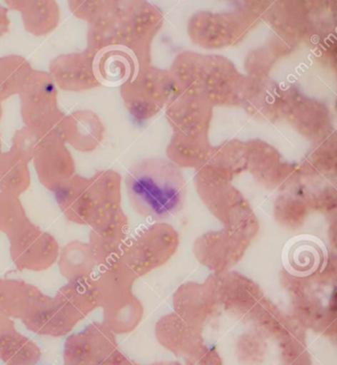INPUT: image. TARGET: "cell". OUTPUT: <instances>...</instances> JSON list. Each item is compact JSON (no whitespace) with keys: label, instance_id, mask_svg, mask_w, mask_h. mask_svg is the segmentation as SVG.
I'll return each mask as SVG.
<instances>
[{"label":"cell","instance_id":"6da1fadb","mask_svg":"<svg viewBox=\"0 0 337 365\" xmlns=\"http://www.w3.org/2000/svg\"><path fill=\"white\" fill-rule=\"evenodd\" d=\"M125 185L134 210L154 220L177 215L186 199L183 173L166 158H146L134 164L126 174Z\"/></svg>","mask_w":337,"mask_h":365},{"label":"cell","instance_id":"7a4b0ae2","mask_svg":"<svg viewBox=\"0 0 337 365\" xmlns=\"http://www.w3.org/2000/svg\"><path fill=\"white\" fill-rule=\"evenodd\" d=\"M171 73L180 91L205 98L213 107H241L246 76L226 56L183 51Z\"/></svg>","mask_w":337,"mask_h":365},{"label":"cell","instance_id":"3957f363","mask_svg":"<svg viewBox=\"0 0 337 365\" xmlns=\"http://www.w3.org/2000/svg\"><path fill=\"white\" fill-rule=\"evenodd\" d=\"M125 107L139 123L159 114L180 90L171 71L148 66L120 87Z\"/></svg>","mask_w":337,"mask_h":365},{"label":"cell","instance_id":"277c9868","mask_svg":"<svg viewBox=\"0 0 337 365\" xmlns=\"http://www.w3.org/2000/svg\"><path fill=\"white\" fill-rule=\"evenodd\" d=\"M177 245L176 231L166 223H158L126 239L120 259L139 277L166 263Z\"/></svg>","mask_w":337,"mask_h":365},{"label":"cell","instance_id":"5b68a950","mask_svg":"<svg viewBox=\"0 0 337 365\" xmlns=\"http://www.w3.org/2000/svg\"><path fill=\"white\" fill-rule=\"evenodd\" d=\"M26 128L39 133L56 128L64 114L58 106V90L49 73L34 71L19 93Z\"/></svg>","mask_w":337,"mask_h":365},{"label":"cell","instance_id":"8992f818","mask_svg":"<svg viewBox=\"0 0 337 365\" xmlns=\"http://www.w3.org/2000/svg\"><path fill=\"white\" fill-rule=\"evenodd\" d=\"M94 53V73L99 86H124L151 63V45L146 43L118 42Z\"/></svg>","mask_w":337,"mask_h":365},{"label":"cell","instance_id":"52a82bcc","mask_svg":"<svg viewBox=\"0 0 337 365\" xmlns=\"http://www.w3.org/2000/svg\"><path fill=\"white\" fill-rule=\"evenodd\" d=\"M256 24L243 13L200 11L188 23V34L193 43L205 48H222L243 40Z\"/></svg>","mask_w":337,"mask_h":365},{"label":"cell","instance_id":"ba28073f","mask_svg":"<svg viewBox=\"0 0 337 365\" xmlns=\"http://www.w3.org/2000/svg\"><path fill=\"white\" fill-rule=\"evenodd\" d=\"M10 256L16 268L40 272L56 263L59 244L50 233L31 221L9 237Z\"/></svg>","mask_w":337,"mask_h":365},{"label":"cell","instance_id":"9c48e42d","mask_svg":"<svg viewBox=\"0 0 337 365\" xmlns=\"http://www.w3.org/2000/svg\"><path fill=\"white\" fill-rule=\"evenodd\" d=\"M32 160L39 181L51 192H55L76 175L73 155L58 135L56 128L44 133Z\"/></svg>","mask_w":337,"mask_h":365},{"label":"cell","instance_id":"30bf717a","mask_svg":"<svg viewBox=\"0 0 337 365\" xmlns=\"http://www.w3.org/2000/svg\"><path fill=\"white\" fill-rule=\"evenodd\" d=\"M283 120H287L303 138L313 141L325 138L333 130L328 106L305 96L295 86L284 89Z\"/></svg>","mask_w":337,"mask_h":365},{"label":"cell","instance_id":"8fae6325","mask_svg":"<svg viewBox=\"0 0 337 365\" xmlns=\"http://www.w3.org/2000/svg\"><path fill=\"white\" fill-rule=\"evenodd\" d=\"M163 25V12L156 5L146 1H119L114 20L116 43L151 45Z\"/></svg>","mask_w":337,"mask_h":365},{"label":"cell","instance_id":"7c38bea8","mask_svg":"<svg viewBox=\"0 0 337 365\" xmlns=\"http://www.w3.org/2000/svg\"><path fill=\"white\" fill-rule=\"evenodd\" d=\"M248 169L246 143L228 140L211 148L204 163L196 169L195 184L197 187L222 186L231 184L236 175Z\"/></svg>","mask_w":337,"mask_h":365},{"label":"cell","instance_id":"4fadbf2b","mask_svg":"<svg viewBox=\"0 0 337 365\" xmlns=\"http://www.w3.org/2000/svg\"><path fill=\"white\" fill-rule=\"evenodd\" d=\"M115 349L113 333L103 323H91L68 336L64 346V365H99Z\"/></svg>","mask_w":337,"mask_h":365},{"label":"cell","instance_id":"5bb4252c","mask_svg":"<svg viewBox=\"0 0 337 365\" xmlns=\"http://www.w3.org/2000/svg\"><path fill=\"white\" fill-rule=\"evenodd\" d=\"M248 169L254 178L266 186H286L300 178V166L282 162L281 154L261 140L246 143Z\"/></svg>","mask_w":337,"mask_h":365},{"label":"cell","instance_id":"9a60e30c","mask_svg":"<svg viewBox=\"0 0 337 365\" xmlns=\"http://www.w3.org/2000/svg\"><path fill=\"white\" fill-rule=\"evenodd\" d=\"M90 227L89 245L97 264L120 259L128 232V218L122 208L103 213Z\"/></svg>","mask_w":337,"mask_h":365},{"label":"cell","instance_id":"2e32d148","mask_svg":"<svg viewBox=\"0 0 337 365\" xmlns=\"http://www.w3.org/2000/svg\"><path fill=\"white\" fill-rule=\"evenodd\" d=\"M213 109L205 98L180 91L167 105L166 117L173 133L209 135Z\"/></svg>","mask_w":337,"mask_h":365},{"label":"cell","instance_id":"e0dca14e","mask_svg":"<svg viewBox=\"0 0 337 365\" xmlns=\"http://www.w3.org/2000/svg\"><path fill=\"white\" fill-rule=\"evenodd\" d=\"M56 204L66 220L76 225H89L100 217V210L89 178L74 175L56 190Z\"/></svg>","mask_w":337,"mask_h":365},{"label":"cell","instance_id":"ac0fdd59","mask_svg":"<svg viewBox=\"0 0 337 365\" xmlns=\"http://www.w3.org/2000/svg\"><path fill=\"white\" fill-rule=\"evenodd\" d=\"M94 53H68L54 58L49 66V74L59 88L69 92H81L99 87L94 68Z\"/></svg>","mask_w":337,"mask_h":365},{"label":"cell","instance_id":"d6986e66","mask_svg":"<svg viewBox=\"0 0 337 365\" xmlns=\"http://www.w3.org/2000/svg\"><path fill=\"white\" fill-rule=\"evenodd\" d=\"M241 108L257 120H282L284 89L269 77L254 78L246 76Z\"/></svg>","mask_w":337,"mask_h":365},{"label":"cell","instance_id":"ffe728a7","mask_svg":"<svg viewBox=\"0 0 337 365\" xmlns=\"http://www.w3.org/2000/svg\"><path fill=\"white\" fill-rule=\"evenodd\" d=\"M56 132L66 145L89 153L99 148L104 138V125L91 110H76L64 115L56 125Z\"/></svg>","mask_w":337,"mask_h":365},{"label":"cell","instance_id":"44dd1931","mask_svg":"<svg viewBox=\"0 0 337 365\" xmlns=\"http://www.w3.org/2000/svg\"><path fill=\"white\" fill-rule=\"evenodd\" d=\"M22 321L33 333L56 338L68 335L79 320L56 297L43 295L32 312Z\"/></svg>","mask_w":337,"mask_h":365},{"label":"cell","instance_id":"7402d4cb","mask_svg":"<svg viewBox=\"0 0 337 365\" xmlns=\"http://www.w3.org/2000/svg\"><path fill=\"white\" fill-rule=\"evenodd\" d=\"M42 297L37 287L21 279H0V315L24 320Z\"/></svg>","mask_w":337,"mask_h":365},{"label":"cell","instance_id":"603a6c76","mask_svg":"<svg viewBox=\"0 0 337 365\" xmlns=\"http://www.w3.org/2000/svg\"><path fill=\"white\" fill-rule=\"evenodd\" d=\"M55 297L79 321L101 306V297L92 274L68 280Z\"/></svg>","mask_w":337,"mask_h":365},{"label":"cell","instance_id":"cb8c5ba5","mask_svg":"<svg viewBox=\"0 0 337 365\" xmlns=\"http://www.w3.org/2000/svg\"><path fill=\"white\" fill-rule=\"evenodd\" d=\"M94 279L101 297V306L131 294L134 282L137 279L121 259L97 264Z\"/></svg>","mask_w":337,"mask_h":365},{"label":"cell","instance_id":"d4e9b609","mask_svg":"<svg viewBox=\"0 0 337 365\" xmlns=\"http://www.w3.org/2000/svg\"><path fill=\"white\" fill-rule=\"evenodd\" d=\"M209 135H187L173 133L166 155L168 160L179 168H199L209 155Z\"/></svg>","mask_w":337,"mask_h":365},{"label":"cell","instance_id":"484cf974","mask_svg":"<svg viewBox=\"0 0 337 365\" xmlns=\"http://www.w3.org/2000/svg\"><path fill=\"white\" fill-rule=\"evenodd\" d=\"M10 9L22 14L25 29L32 35L44 36L56 29L60 21V7L56 1H6Z\"/></svg>","mask_w":337,"mask_h":365},{"label":"cell","instance_id":"4316f807","mask_svg":"<svg viewBox=\"0 0 337 365\" xmlns=\"http://www.w3.org/2000/svg\"><path fill=\"white\" fill-rule=\"evenodd\" d=\"M268 19L277 33L294 40L303 37L311 27L310 10L302 1L272 4Z\"/></svg>","mask_w":337,"mask_h":365},{"label":"cell","instance_id":"83f0119b","mask_svg":"<svg viewBox=\"0 0 337 365\" xmlns=\"http://www.w3.org/2000/svg\"><path fill=\"white\" fill-rule=\"evenodd\" d=\"M40 359L37 344L14 327L0 331V359L5 365H36Z\"/></svg>","mask_w":337,"mask_h":365},{"label":"cell","instance_id":"f1b7e54d","mask_svg":"<svg viewBox=\"0 0 337 365\" xmlns=\"http://www.w3.org/2000/svg\"><path fill=\"white\" fill-rule=\"evenodd\" d=\"M29 161L10 148L0 156V192L19 197L30 186Z\"/></svg>","mask_w":337,"mask_h":365},{"label":"cell","instance_id":"f546056e","mask_svg":"<svg viewBox=\"0 0 337 365\" xmlns=\"http://www.w3.org/2000/svg\"><path fill=\"white\" fill-rule=\"evenodd\" d=\"M105 326L114 333L133 330L141 321L143 308L132 293L127 297L102 305Z\"/></svg>","mask_w":337,"mask_h":365},{"label":"cell","instance_id":"4dcf8cb0","mask_svg":"<svg viewBox=\"0 0 337 365\" xmlns=\"http://www.w3.org/2000/svg\"><path fill=\"white\" fill-rule=\"evenodd\" d=\"M59 269L69 280L81 276H91L97 263L89 243L73 241L64 247L59 254Z\"/></svg>","mask_w":337,"mask_h":365},{"label":"cell","instance_id":"1f68e13d","mask_svg":"<svg viewBox=\"0 0 337 365\" xmlns=\"http://www.w3.org/2000/svg\"><path fill=\"white\" fill-rule=\"evenodd\" d=\"M31 64L20 56L0 58V103L19 94L32 73Z\"/></svg>","mask_w":337,"mask_h":365},{"label":"cell","instance_id":"d6a6232c","mask_svg":"<svg viewBox=\"0 0 337 365\" xmlns=\"http://www.w3.org/2000/svg\"><path fill=\"white\" fill-rule=\"evenodd\" d=\"M100 215L120 208L121 182L122 178L117 172L103 170L90 177Z\"/></svg>","mask_w":337,"mask_h":365},{"label":"cell","instance_id":"836d02e7","mask_svg":"<svg viewBox=\"0 0 337 365\" xmlns=\"http://www.w3.org/2000/svg\"><path fill=\"white\" fill-rule=\"evenodd\" d=\"M315 143L307 155L310 170L320 174L336 173L337 149L334 130Z\"/></svg>","mask_w":337,"mask_h":365},{"label":"cell","instance_id":"e575fe53","mask_svg":"<svg viewBox=\"0 0 337 365\" xmlns=\"http://www.w3.org/2000/svg\"><path fill=\"white\" fill-rule=\"evenodd\" d=\"M29 221L24 207L16 195L0 192V231L7 237Z\"/></svg>","mask_w":337,"mask_h":365},{"label":"cell","instance_id":"d590c367","mask_svg":"<svg viewBox=\"0 0 337 365\" xmlns=\"http://www.w3.org/2000/svg\"><path fill=\"white\" fill-rule=\"evenodd\" d=\"M308 213V205L305 200L295 195H284L278 197L275 204V217L281 225L299 226L302 225Z\"/></svg>","mask_w":337,"mask_h":365},{"label":"cell","instance_id":"8d00e7d4","mask_svg":"<svg viewBox=\"0 0 337 365\" xmlns=\"http://www.w3.org/2000/svg\"><path fill=\"white\" fill-rule=\"evenodd\" d=\"M119 1H69L71 13L89 24L99 21L117 9Z\"/></svg>","mask_w":337,"mask_h":365},{"label":"cell","instance_id":"74e56055","mask_svg":"<svg viewBox=\"0 0 337 365\" xmlns=\"http://www.w3.org/2000/svg\"><path fill=\"white\" fill-rule=\"evenodd\" d=\"M275 61L276 58L268 48H256L249 51L244 68L249 77L264 78L269 77L270 71L273 68Z\"/></svg>","mask_w":337,"mask_h":365},{"label":"cell","instance_id":"f35d334b","mask_svg":"<svg viewBox=\"0 0 337 365\" xmlns=\"http://www.w3.org/2000/svg\"><path fill=\"white\" fill-rule=\"evenodd\" d=\"M43 135L44 133H39L29 128H22L21 130H16L13 135L11 149L21 154L23 158L30 162Z\"/></svg>","mask_w":337,"mask_h":365},{"label":"cell","instance_id":"ab89813d","mask_svg":"<svg viewBox=\"0 0 337 365\" xmlns=\"http://www.w3.org/2000/svg\"><path fill=\"white\" fill-rule=\"evenodd\" d=\"M296 47V40L294 38L287 37V36L276 33L273 35L271 40L269 41L267 48L273 53L275 58L287 55L291 51L294 50Z\"/></svg>","mask_w":337,"mask_h":365},{"label":"cell","instance_id":"60d3db41","mask_svg":"<svg viewBox=\"0 0 337 365\" xmlns=\"http://www.w3.org/2000/svg\"><path fill=\"white\" fill-rule=\"evenodd\" d=\"M10 28V20L9 17V12L4 9V6L0 5V37L6 34Z\"/></svg>","mask_w":337,"mask_h":365},{"label":"cell","instance_id":"b9f144b4","mask_svg":"<svg viewBox=\"0 0 337 365\" xmlns=\"http://www.w3.org/2000/svg\"><path fill=\"white\" fill-rule=\"evenodd\" d=\"M11 327H14V323L12 322L11 319L0 315V331Z\"/></svg>","mask_w":337,"mask_h":365},{"label":"cell","instance_id":"7bdbcfd3","mask_svg":"<svg viewBox=\"0 0 337 365\" xmlns=\"http://www.w3.org/2000/svg\"><path fill=\"white\" fill-rule=\"evenodd\" d=\"M1 118H2V106H1V103H0V122H1Z\"/></svg>","mask_w":337,"mask_h":365},{"label":"cell","instance_id":"ee69618b","mask_svg":"<svg viewBox=\"0 0 337 365\" xmlns=\"http://www.w3.org/2000/svg\"><path fill=\"white\" fill-rule=\"evenodd\" d=\"M2 151H1V138H0V156H1Z\"/></svg>","mask_w":337,"mask_h":365}]
</instances>
